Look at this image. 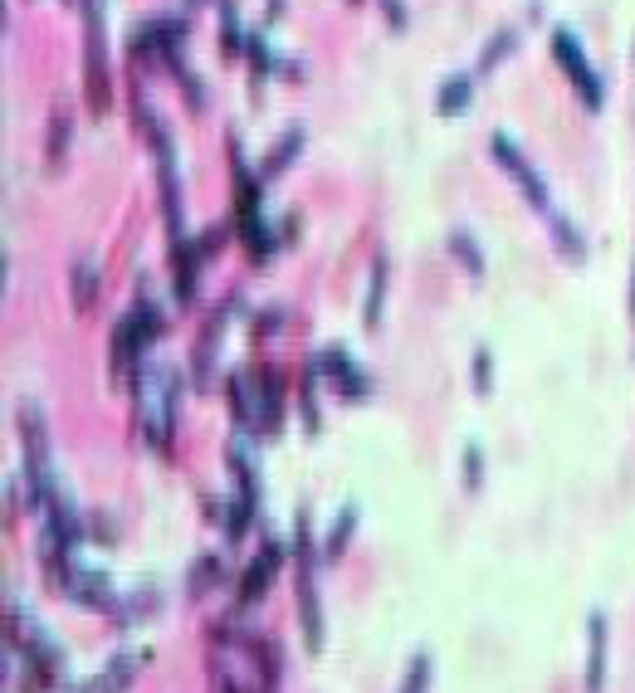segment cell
I'll use <instances>...</instances> for the list:
<instances>
[{
  "mask_svg": "<svg viewBox=\"0 0 635 693\" xmlns=\"http://www.w3.org/2000/svg\"><path fill=\"white\" fill-rule=\"evenodd\" d=\"M132 391H138V420H142V440L152 450H167L171 430H177V411H181V371L177 366H142L132 376Z\"/></svg>",
  "mask_w": 635,
  "mask_h": 693,
  "instance_id": "6da1fadb",
  "label": "cell"
},
{
  "mask_svg": "<svg viewBox=\"0 0 635 693\" xmlns=\"http://www.w3.org/2000/svg\"><path fill=\"white\" fill-rule=\"evenodd\" d=\"M6 645H16L20 650V660H24V670H30V679L40 684V693L49 689H59L64 684V664H69V654L64 645H59L49 630L34 621L24 605H10V630H6Z\"/></svg>",
  "mask_w": 635,
  "mask_h": 693,
  "instance_id": "7a4b0ae2",
  "label": "cell"
},
{
  "mask_svg": "<svg viewBox=\"0 0 635 693\" xmlns=\"http://www.w3.org/2000/svg\"><path fill=\"white\" fill-rule=\"evenodd\" d=\"M318 556H323V548H313V538H309V518H299V528H293V596H299V625H303V645H309V654H323Z\"/></svg>",
  "mask_w": 635,
  "mask_h": 693,
  "instance_id": "3957f363",
  "label": "cell"
},
{
  "mask_svg": "<svg viewBox=\"0 0 635 693\" xmlns=\"http://www.w3.org/2000/svg\"><path fill=\"white\" fill-rule=\"evenodd\" d=\"M488 152H494V162L508 171L513 181H518V191H523V201H528L537 215L547 220V225H553L557 220V210H553V191H547V181L537 177V167L528 162V157L518 152V147H513V138H504V132H494V138H488Z\"/></svg>",
  "mask_w": 635,
  "mask_h": 693,
  "instance_id": "277c9868",
  "label": "cell"
},
{
  "mask_svg": "<svg viewBox=\"0 0 635 693\" xmlns=\"http://www.w3.org/2000/svg\"><path fill=\"white\" fill-rule=\"evenodd\" d=\"M553 54H557V64L567 69V79H572V89H577V98L596 113V108L606 103V89H602V79H596V69L586 64L577 34H572V30H553Z\"/></svg>",
  "mask_w": 635,
  "mask_h": 693,
  "instance_id": "5b68a950",
  "label": "cell"
},
{
  "mask_svg": "<svg viewBox=\"0 0 635 693\" xmlns=\"http://www.w3.org/2000/svg\"><path fill=\"white\" fill-rule=\"evenodd\" d=\"M313 366L323 371V376L333 381V391H337V395H347V401H366V395H372V376L352 366L347 346H323Z\"/></svg>",
  "mask_w": 635,
  "mask_h": 693,
  "instance_id": "8992f818",
  "label": "cell"
},
{
  "mask_svg": "<svg viewBox=\"0 0 635 693\" xmlns=\"http://www.w3.org/2000/svg\"><path fill=\"white\" fill-rule=\"evenodd\" d=\"M279 420H284V371L264 366L254 376V430L260 435H279Z\"/></svg>",
  "mask_w": 635,
  "mask_h": 693,
  "instance_id": "52a82bcc",
  "label": "cell"
},
{
  "mask_svg": "<svg viewBox=\"0 0 635 693\" xmlns=\"http://www.w3.org/2000/svg\"><path fill=\"white\" fill-rule=\"evenodd\" d=\"M147 660H152L147 650H122V654H113V660H108L103 670H98L79 693H128L132 684H138V674H142Z\"/></svg>",
  "mask_w": 635,
  "mask_h": 693,
  "instance_id": "ba28073f",
  "label": "cell"
},
{
  "mask_svg": "<svg viewBox=\"0 0 635 693\" xmlns=\"http://www.w3.org/2000/svg\"><path fill=\"white\" fill-rule=\"evenodd\" d=\"M279 566H284V548H279V542H264V548L254 552V562L244 566V576H240V605L264 601L269 586H274V576H279Z\"/></svg>",
  "mask_w": 635,
  "mask_h": 693,
  "instance_id": "9c48e42d",
  "label": "cell"
},
{
  "mask_svg": "<svg viewBox=\"0 0 635 693\" xmlns=\"http://www.w3.org/2000/svg\"><path fill=\"white\" fill-rule=\"evenodd\" d=\"M586 693H606V615H586Z\"/></svg>",
  "mask_w": 635,
  "mask_h": 693,
  "instance_id": "30bf717a",
  "label": "cell"
},
{
  "mask_svg": "<svg viewBox=\"0 0 635 693\" xmlns=\"http://www.w3.org/2000/svg\"><path fill=\"white\" fill-rule=\"evenodd\" d=\"M352 528H357V503H342L337 518H333V528L323 532V556L327 562H337L342 552H347V542H352Z\"/></svg>",
  "mask_w": 635,
  "mask_h": 693,
  "instance_id": "8fae6325",
  "label": "cell"
},
{
  "mask_svg": "<svg viewBox=\"0 0 635 693\" xmlns=\"http://www.w3.org/2000/svg\"><path fill=\"white\" fill-rule=\"evenodd\" d=\"M220 576H225V566H220V556H215V552H205V556H195V566H191V576H187V596H191V601H201V596H211V586H220Z\"/></svg>",
  "mask_w": 635,
  "mask_h": 693,
  "instance_id": "7c38bea8",
  "label": "cell"
},
{
  "mask_svg": "<svg viewBox=\"0 0 635 693\" xmlns=\"http://www.w3.org/2000/svg\"><path fill=\"white\" fill-rule=\"evenodd\" d=\"M382 299H386V254L376 259V269H372V289H366V313H362V323H366V328H382Z\"/></svg>",
  "mask_w": 635,
  "mask_h": 693,
  "instance_id": "4fadbf2b",
  "label": "cell"
},
{
  "mask_svg": "<svg viewBox=\"0 0 635 693\" xmlns=\"http://www.w3.org/2000/svg\"><path fill=\"white\" fill-rule=\"evenodd\" d=\"M431 674H435V660L421 650V654L411 660V670H406V679H401L396 693H425V689H431Z\"/></svg>",
  "mask_w": 635,
  "mask_h": 693,
  "instance_id": "5bb4252c",
  "label": "cell"
},
{
  "mask_svg": "<svg viewBox=\"0 0 635 693\" xmlns=\"http://www.w3.org/2000/svg\"><path fill=\"white\" fill-rule=\"evenodd\" d=\"M299 401H303V425L318 430V366L303 371V391H299Z\"/></svg>",
  "mask_w": 635,
  "mask_h": 693,
  "instance_id": "9a60e30c",
  "label": "cell"
},
{
  "mask_svg": "<svg viewBox=\"0 0 635 693\" xmlns=\"http://www.w3.org/2000/svg\"><path fill=\"white\" fill-rule=\"evenodd\" d=\"M470 93H474V79H455V89H445V93H440V113H445V118L464 113V103H470Z\"/></svg>",
  "mask_w": 635,
  "mask_h": 693,
  "instance_id": "2e32d148",
  "label": "cell"
},
{
  "mask_svg": "<svg viewBox=\"0 0 635 693\" xmlns=\"http://www.w3.org/2000/svg\"><path fill=\"white\" fill-rule=\"evenodd\" d=\"M450 250H455V254L464 259V269H470L474 279L484 274V259H480V250H474V240H470V234H464V230H460V234H450Z\"/></svg>",
  "mask_w": 635,
  "mask_h": 693,
  "instance_id": "e0dca14e",
  "label": "cell"
},
{
  "mask_svg": "<svg viewBox=\"0 0 635 693\" xmlns=\"http://www.w3.org/2000/svg\"><path fill=\"white\" fill-rule=\"evenodd\" d=\"M474 391H480V395L494 391V362H488V346L474 352Z\"/></svg>",
  "mask_w": 635,
  "mask_h": 693,
  "instance_id": "ac0fdd59",
  "label": "cell"
},
{
  "mask_svg": "<svg viewBox=\"0 0 635 693\" xmlns=\"http://www.w3.org/2000/svg\"><path fill=\"white\" fill-rule=\"evenodd\" d=\"M513 44H518V40H513V30H504V34H498V40H494V44H488V49H484L480 69H494V64H498V59H504V54H513Z\"/></svg>",
  "mask_w": 635,
  "mask_h": 693,
  "instance_id": "d6986e66",
  "label": "cell"
},
{
  "mask_svg": "<svg viewBox=\"0 0 635 693\" xmlns=\"http://www.w3.org/2000/svg\"><path fill=\"white\" fill-rule=\"evenodd\" d=\"M89 293H93V269L83 264L79 274H73V303H79V308H89Z\"/></svg>",
  "mask_w": 635,
  "mask_h": 693,
  "instance_id": "ffe728a7",
  "label": "cell"
},
{
  "mask_svg": "<svg viewBox=\"0 0 635 693\" xmlns=\"http://www.w3.org/2000/svg\"><path fill=\"white\" fill-rule=\"evenodd\" d=\"M464 489H480V450H474V444H470V450H464Z\"/></svg>",
  "mask_w": 635,
  "mask_h": 693,
  "instance_id": "44dd1931",
  "label": "cell"
},
{
  "mask_svg": "<svg viewBox=\"0 0 635 693\" xmlns=\"http://www.w3.org/2000/svg\"><path fill=\"white\" fill-rule=\"evenodd\" d=\"M289 152H299V132H293V138H284V142H279V152H274V162L264 167V177H274V171L289 162Z\"/></svg>",
  "mask_w": 635,
  "mask_h": 693,
  "instance_id": "7402d4cb",
  "label": "cell"
},
{
  "mask_svg": "<svg viewBox=\"0 0 635 693\" xmlns=\"http://www.w3.org/2000/svg\"><path fill=\"white\" fill-rule=\"evenodd\" d=\"M269 10H274V16H279V10H284V0H269Z\"/></svg>",
  "mask_w": 635,
  "mask_h": 693,
  "instance_id": "603a6c76",
  "label": "cell"
}]
</instances>
